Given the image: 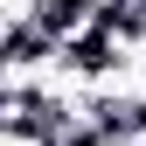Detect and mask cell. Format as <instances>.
I'll list each match as a JSON object with an SVG mask.
<instances>
[{
  "label": "cell",
  "instance_id": "obj_1",
  "mask_svg": "<svg viewBox=\"0 0 146 146\" xmlns=\"http://www.w3.org/2000/svg\"><path fill=\"white\" fill-rule=\"evenodd\" d=\"M0 146H49V139H35V132H0Z\"/></svg>",
  "mask_w": 146,
  "mask_h": 146
}]
</instances>
